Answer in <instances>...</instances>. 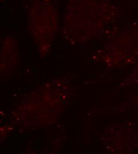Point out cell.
<instances>
[{"instance_id": "cell-1", "label": "cell", "mask_w": 138, "mask_h": 154, "mask_svg": "<svg viewBox=\"0 0 138 154\" xmlns=\"http://www.w3.org/2000/svg\"><path fill=\"white\" fill-rule=\"evenodd\" d=\"M136 1H138V0H136Z\"/></svg>"}]
</instances>
